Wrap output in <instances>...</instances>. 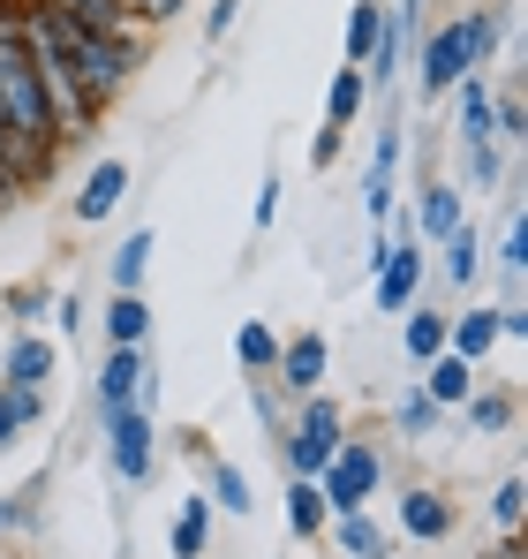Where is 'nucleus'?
<instances>
[{
  "label": "nucleus",
  "instance_id": "3",
  "mask_svg": "<svg viewBox=\"0 0 528 559\" xmlns=\"http://www.w3.org/2000/svg\"><path fill=\"white\" fill-rule=\"evenodd\" d=\"M46 23H53V38H61V53H69V69H76V84H84L91 106H106V98L121 92V76H129V46H113V38H91V31H76L69 15H53L46 8Z\"/></svg>",
  "mask_w": 528,
  "mask_h": 559
},
{
  "label": "nucleus",
  "instance_id": "12",
  "mask_svg": "<svg viewBox=\"0 0 528 559\" xmlns=\"http://www.w3.org/2000/svg\"><path fill=\"white\" fill-rule=\"evenodd\" d=\"M121 189H129V167H121V159H106V167L84 182V197H76V219H106V212L121 204Z\"/></svg>",
  "mask_w": 528,
  "mask_h": 559
},
{
  "label": "nucleus",
  "instance_id": "22",
  "mask_svg": "<svg viewBox=\"0 0 528 559\" xmlns=\"http://www.w3.org/2000/svg\"><path fill=\"white\" fill-rule=\"evenodd\" d=\"M31 416H38V393H23V385H0V447H8V439H15Z\"/></svg>",
  "mask_w": 528,
  "mask_h": 559
},
{
  "label": "nucleus",
  "instance_id": "40",
  "mask_svg": "<svg viewBox=\"0 0 528 559\" xmlns=\"http://www.w3.org/2000/svg\"><path fill=\"white\" fill-rule=\"evenodd\" d=\"M0 204H8V182H0Z\"/></svg>",
  "mask_w": 528,
  "mask_h": 559
},
{
  "label": "nucleus",
  "instance_id": "32",
  "mask_svg": "<svg viewBox=\"0 0 528 559\" xmlns=\"http://www.w3.org/2000/svg\"><path fill=\"white\" fill-rule=\"evenodd\" d=\"M445 242H453V250H445V273H453V280H476V235L460 227V235H445Z\"/></svg>",
  "mask_w": 528,
  "mask_h": 559
},
{
  "label": "nucleus",
  "instance_id": "1",
  "mask_svg": "<svg viewBox=\"0 0 528 559\" xmlns=\"http://www.w3.org/2000/svg\"><path fill=\"white\" fill-rule=\"evenodd\" d=\"M15 38H23V53H31V76H38V98H46V114H53V136H91L98 106L84 98L76 69H69V53H61V38H53V23H46V0L23 8Z\"/></svg>",
  "mask_w": 528,
  "mask_h": 559
},
{
  "label": "nucleus",
  "instance_id": "34",
  "mask_svg": "<svg viewBox=\"0 0 528 559\" xmlns=\"http://www.w3.org/2000/svg\"><path fill=\"white\" fill-rule=\"evenodd\" d=\"M431 416H439V401H431V393H408V401H400V424H408V431H423Z\"/></svg>",
  "mask_w": 528,
  "mask_h": 559
},
{
  "label": "nucleus",
  "instance_id": "27",
  "mask_svg": "<svg viewBox=\"0 0 528 559\" xmlns=\"http://www.w3.org/2000/svg\"><path fill=\"white\" fill-rule=\"evenodd\" d=\"M468 424H476V431H506V424H514V393H483V401H468Z\"/></svg>",
  "mask_w": 528,
  "mask_h": 559
},
{
  "label": "nucleus",
  "instance_id": "9",
  "mask_svg": "<svg viewBox=\"0 0 528 559\" xmlns=\"http://www.w3.org/2000/svg\"><path fill=\"white\" fill-rule=\"evenodd\" d=\"M453 84H468V53H460L453 31H439V38L423 46V92H453Z\"/></svg>",
  "mask_w": 528,
  "mask_h": 559
},
{
  "label": "nucleus",
  "instance_id": "13",
  "mask_svg": "<svg viewBox=\"0 0 528 559\" xmlns=\"http://www.w3.org/2000/svg\"><path fill=\"white\" fill-rule=\"evenodd\" d=\"M144 325H152V310H144L136 295H113V310H106V341H113V348H136Z\"/></svg>",
  "mask_w": 528,
  "mask_h": 559
},
{
  "label": "nucleus",
  "instance_id": "10",
  "mask_svg": "<svg viewBox=\"0 0 528 559\" xmlns=\"http://www.w3.org/2000/svg\"><path fill=\"white\" fill-rule=\"evenodd\" d=\"M400 530L431 545V537H445V530H453V507H445L439 491H408V499H400Z\"/></svg>",
  "mask_w": 528,
  "mask_h": 559
},
{
  "label": "nucleus",
  "instance_id": "7",
  "mask_svg": "<svg viewBox=\"0 0 528 559\" xmlns=\"http://www.w3.org/2000/svg\"><path fill=\"white\" fill-rule=\"evenodd\" d=\"M416 280H423V250H416V242L385 250V258H377V302H385V310H408V302H416Z\"/></svg>",
  "mask_w": 528,
  "mask_h": 559
},
{
  "label": "nucleus",
  "instance_id": "11",
  "mask_svg": "<svg viewBox=\"0 0 528 559\" xmlns=\"http://www.w3.org/2000/svg\"><path fill=\"white\" fill-rule=\"evenodd\" d=\"M46 371H53V348H46V341H15V348H8V364H0V385L38 393V385H46Z\"/></svg>",
  "mask_w": 528,
  "mask_h": 559
},
{
  "label": "nucleus",
  "instance_id": "2",
  "mask_svg": "<svg viewBox=\"0 0 528 559\" xmlns=\"http://www.w3.org/2000/svg\"><path fill=\"white\" fill-rule=\"evenodd\" d=\"M0 114H8V129H15L23 144H46V152H53V114H46V98H38L31 53H23L15 31H0Z\"/></svg>",
  "mask_w": 528,
  "mask_h": 559
},
{
  "label": "nucleus",
  "instance_id": "5",
  "mask_svg": "<svg viewBox=\"0 0 528 559\" xmlns=\"http://www.w3.org/2000/svg\"><path fill=\"white\" fill-rule=\"evenodd\" d=\"M287 454H295V476H317V468L340 454V408H333V401H310L302 424H295V447H287Z\"/></svg>",
  "mask_w": 528,
  "mask_h": 559
},
{
  "label": "nucleus",
  "instance_id": "33",
  "mask_svg": "<svg viewBox=\"0 0 528 559\" xmlns=\"http://www.w3.org/2000/svg\"><path fill=\"white\" fill-rule=\"evenodd\" d=\"M121 15H136V23H175L181 0H121Z\"/></svg>",
  "mask_w": 528,
  "mask_h": 559
},
{
  "label": "nucleus",
  "instance_id": "25",
  "mask_svg": "<svg viewBox=\"0 0 528 559\" xmlns=\"http://www.w3.org/2000/svg\"><path fill=\"white\" fill-rule=\"evenodd\" d=\"M453 38H460V53H468V61H483V53L499 46V23H491V15H460V23H453Z\"/></svg>",
  "mask_w": 528,
  "mask_h": 559
},
{
  "label": "nucleus",
  "instance_id": "31",
  "mask_svg": "<svg viewBox=\"0 0 528 559\" xmlns=\"http://www.w3.org/2000/svg\"><path fill=\"white\" fill-rule=\"evenodd\" d=\"M521 476H506V484H499V499H491V514H499V530H521Z\"/></svg>",
  "mask_w": 528,
  "mask_h": 559
},
{
  "label": "nucleus",
  "instance_id": "17",
  "mask_svg": "<svg viewBox=\"0 0 528 559\" xmlns=\"http://www.w3.org/2000/svg\"><path fill=\"white\" fill-rule=\"evenodd\" d=\"M377 23H385V8H370V0L348 15V69H362V61L377 53Z\"/></svg>",
  "mask_w": 528,
  "mask_h": 559
},
{
  "label": "nucleus",
  "instance_id": "8",
  "mask_svg": "<svg viewBox=\"0 0 528 559\" xmlns=\"http://www.w3.org/2000/svg\"><path fill=\"white\" fill-rule=\"evenodd\" d=\"M136 393H144V356H136V348H106V371H98L106 416H113V408H136Z\"/></svg>",
  "mask_w": 528,
  "mask_h": 559
},
{
  "label": "nucleus",
  "instance_id": "19",
  "mask_svg": "<svg viewBox=\"0 0 528 559\" xmlns=\"http://www.w3.org/2000/svg\"><path fill=\"white\" fill-rule=\"evenodd\" d=\"M279 364H287V378H295V385H317V378H325V341H317V333H302Z\"/></svg>",
  "mask_w": 528,
  "mask_h": 559
},
{
  "label": "nucleus",
  "instance_id": "36",
  "mask_svg": "<svg viewBox=\"0 0 528 559\" xmlns=\"http://www.w3.org/2000/svg\"><path fill=\"white\" fill-rule=\"evenodd\" d=\"M8 302H15V310H23V318H38V310H46V287H15V295H8Z\"/></svg>",
  "mask_w": 528,
  "mask_h": 559
},
{
  "label": "nucleus",
  "instance_id": "30",
  "mask_svg": "<svg viewBox=\"0 0 528 559\" xmlns=\"http://www.w3.org/2000/svg\"><path fill=\"white\" fill-rule=\"evenodd\" d=\"M212 499L235 507V514H250V476H242V468H219V476H212Z\"/></svg>",
  "mask_w": 528,
  "mask_h": 559
},
{
  "label": "nucleus",
  "instance_id": "39",
  "mask_svg": "<svg viewBox=\"0 0 528 559\" xmlns=\"http://www.w3.org/2000/svg\"><path fill=\"white\" fill-rule=\"evenodd\" d=\"M491 559H521V545H499V552H491Z\"/></svg>",
  "mask_w": 528,
  "mask_h": 559
},
{
  "label": "nucleus",
  "instance_id": "14",
  "mask_svg": "<svg viewBox=\"0 0 528 559\" xmlns=\"http://www.w3.org/2000/svg\"><path fill=\"white\" fill-rule=\"evenodd\" d=\"M468 385H476V364H460V356H431V401H468Z\"/></svg>",
  "mask_w": 528,
  "mask_h": 559
},
{
  "label": "nucleus",
  "instance_id": "18",
  "mask_svg": "<svg viewBox=\"0 0 528 559\" xmlns=\"http://www.w3.org/2000/svg\"><path fill=\"white\" fill-rule=\"evenodd\" d=\"M144 265H152V235H129V242L113 250V287H121V295H136Z\"/></svg>",
  "mask_w": 528,
  "mask_h": 559
},
{
  "label": "nucleus",
  "instance_id": "15",
  "mask_svg": "<svg viewBox=\"0 0 528 559\" xmlns=\"http://www.w3.org/2000/svg\"><path fill=\"white\" fill-rule=\"evenodd\" d=\"M491 341H499V318H491V310H476V318H460V325H453V356H460V364H476Z\"/></svg>",
  "mask_w": 528,
  "mask_h": 559
},
{
  "label": "nucleus",
  "instance_id": "20",
  "mask_svg": "<svg viewBox=\"0 0 528 559\" xmlns=\"http://www.w3.org/2000/svg\"><path fill=\"white\" fill-rule=\"evenodd\" d=\"M460 136H468V144L491 136V92H483V84H460Z\"/></svg>",
  "mask_w": 528,
  "mask_h": 559
},
{
  "label": "nucleus",
  "instance_id": "28",
  "mask_svg": "<svg viewBox=\"0 0 528 559\" xmlns=\"http://www.w3.org/2000/svg\"><path fill=\"white\" fill-rule=\"evenodd\" d=\"M439 348H445V325L431 318V310H416V318H408V356H423V364H431Z\"/></svg>",
  "mask_w": 528,
  "mask_h": 559
},
{
  "label": "nucleus",
  "instance_id": "24",
  "mask_svg": "<svg viewBox=\"0 0 528 559\" xmlns=\"http://www.w3.org/2000/svg\"><path fill=\"white\" fill-rule=\"evenodd\" d=\"M340 552L348 559H385V537H377L362 514H340Z\"/></svg>",
  "mask_w": 528,
  "mask_h": 559
},
{
  "label": "nucleus",
  "instance_id": "16",
  "mask_svg": "<svg viewBox=\"0 0 528 559\" xmlns=\"http://www.w3.org/2000/svg\"><path fill=\"white\" fill-rule=\"evenodd\" d=\"M287 522H295V537H310V530L325 522V499H317V484H310V476H295V484H287Z\"/></svg>",
  "mask_w": 528,
  "mask_h": 559
},
{
  "label": "nucleus",
  "instance_id": "6",
  "mask_svg": "<svg viewBox=\"0 0 528 559\" xmlns=\"http://www.w3.org/2000/svg\"><path fill=\"white\" fill-rule=\"evenodd\" d=\"M106 424H113V476L136 484V476L152 468V416H144V408H113Z\"/></svg>",
  "mask_w": 528,
  "mask_h": 559
},
{
  "label": "nucleus",
  "instance_id": "4",
  "mask_svg": "<svg viewBox=\"0 0 528 559\" xmlns=\"http://www.w3.org/2000/svg\"><path fill=\"white\" fill-rule=\"evenodd\" d=\"M317 476H325V484H317V499H325V507L362 514V499L377 491V454H370V447H340V454L317 468Z\"/></svg>",
  "mask_w": 528,
  "mask_h": 559
},
{
  "label": "nucleus",
  "instance_id": "21",
  "mask_svg": "<svg viewBox=\"0 0 528 559\" xmlns=\"http://www.w3.org/2000/svg\"><path fill=\"white\" fill-rule=\"evenodd\" d=\"M423 235H460V189H431L423 197Z\"/></svg>",
  "mask_w": 528,
  "mask_h": 559
},
{
  "label": "nucleus",
  "instance_id": "35",
  "mask_svg": "<svg viewBox=\"0 0 528 559\" xmlns=\"http://www.w3.org/2000/svg\"><path fill=\"white\" fill-rule=\"evenodd\" d=\"M468 167H476V182H491V175H499V159H491V144H468Z\"/></svg>",
  "mask_w": 528,
  "mask_h": 559
},
{
  "label": "nucleus",
  "instance_id": "38",
  "mask_svg": "<svg viewBox=\"0 0 528 559\" xmlns=\"http://www.w3.org/2000/svg\"><path fill=\"white\" fill-rule=\"evenodd\" d=\"M279 219V182H264V197H257V227H272Z\"/></svg>",
  "mask_w": 528,
  "mask_h": 559
},
{
  "label": "nucleus",
  "instance_id": "29",
  "mask_svg": "<svg viewBox=\"0 0 528 559\" xmlns=\"http://www.w3.org/2000/svg\"><path fill=\"white\" fill-rule=\"evenodd\" d=\"M175 552H181V559L204 552V499H189V507H181V522H175Z\"/></svg>",
  "mask_w": 528,
  "mask_h": 559
},
{
  "label": "nucleus",
  "instance_id": "26",
  "mask_svg": "<svg viewBox=\"0 0 528 559\" xmlns=\"http://www.w3.org/2000/svg\"><path fill=\"white\" fill-rule=\"evenodd\" d=\"M235 356H242L250 371H264V364H279V341H272L264 325H242V333H235Z\"/></svg>",
  "mask_w": 528,
  "mask_h": 559
},
{
  "label": "nucleus",
  "instance_id": "37",
  "mask_svg": "<svg viewBox=\"0 0 528 559\" xmlns=\"http://www.w3.org/2000/svg\"><path fill=\"white\" fill-rule=\"evenodd\" d=\"M235 15H242V8H235V0H219V8L204 15V31H212V38H227V23H235Z\"/></svg>",
  "mask_w": 528,
  "mask_h": 559
},
{
  "label": "nucleus",
  "instance_id": "23",
  "mask_svg": "<svg viewBox=\"0 0 528 559\" xmlns=\"http://www.w3.org/2000/svg\"><path fill=\"white\" fill-rule=\"evenodd\" d=\"M362 92H370V84H362V76H333V98H325V129H348V114L355 106H362Z\"/></svg>",
  "mask_w": 528,
  "mask_h": 559
}]
</instances>
